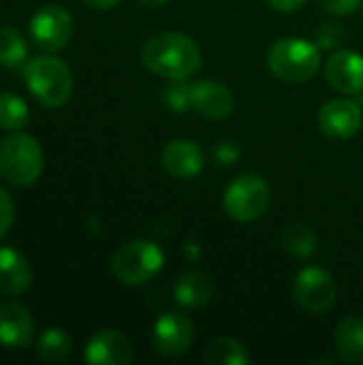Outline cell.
I'll use <instances>...</instances> for the list:
<instances>
[{"mask_svg":"<svg viewBox=\"0 0 363 365\" xmlns=\"http://www.w3.org/2000/svg\"><path fill=\"white\" fill-rule=\"evenodd\" d=\"M143 66L165 79L186 81L201 68V51L197 43L182 32H160L148 38L141 49Z\"/></svg>","mask_w":363,"mask_h":365,"instance_id":"obj_1","label":"cell"},{"mask_svg":"<svg viewBox=\"0 0 363 365\" xmlns=\"http://www.w3.org/2000/svg\"><path fill=\"white\" fill-rule=\"evenodd\" d=\"M267 66L282 81H308L321 68V47L302 36L278 38L267 51Z\"/></svg>","mask_w":363,"mask_h":365,"instance_id":"obj_2","label":"cell"},{"mask_svg":"<svg viewBox=\"0 0 363 365\" xmlns=\"http://www.w3.org/2000/svg\"><path fill=\"white\" fill-rule=\"evenodd\" d=\"M24 81L30 94L47 109L62 107L73 92L71 68L51 56H36L24 68Z\"/></svg>","mask_w":363,"mask_h":365,"instance_id":"obj_3","label":"cell"},{"mask_svg":"<svg viewBox=\"0 0 363 365\" xmlns=\"http://www.w3.org/2000/svg\"><path fill=\"white\" fill-rule=\"evenodd\" d=\"M43 173L41 143L28 133H11L0 139V175L13 186H32Z\"/></svg>","mask_w":363,"mask_h":365,"instance_id":"obj_4","label":"cell"},{"mask_svg":"<svg viewBox=\"0 0 363 365\" xmlns=\"http://www.w3.org/2000/svg\"><path fill=\"white\" fill-rule=\"evenodd\" d=\"M165 265L163 250L148 240H133L124 244L111 259V272L122 284H143L152 280Z\"/></svg>","mask_w":363,"mask_h":365,"instance_id":"obj_5","label":"cell"},{"mask_svg":"<svg viewBox=\"0 0 363 365\" xmlns=\"http://www.w3.org/2000/svg\"><path fill=\"white\" fill-rule=\"evenodd\" d=\"M270 184L257 173L237 175L223 195L225 212L237 222H252L261 218L270 205Z\"/></svg>","mask_w":363,"mask_h":365,"instance_id":"obj_6","label":"cell"},{"mask_svg":"<svg viewBox=\"0 0 363 365\" xmlns=\"http://www.w3.org/2000/svg\"><path fill=\"white\" fill-rule=\"evenodd\" d=\"M28 30L39 49L58 51L73 36V17L62 4H45L32 15Z\"/></svg>","mask_w":363,"mask_h":365,"instance_id":"obj_7","label":"cell"},{"mask_svg":"<svg viewBox=\"0 0 363 365\" xmlns=\"http://www.w3.org/2000/svg\"><path fill=\"white\" fill-rule=\"evenodd\" d=\"M295 302L310 314L327 312L336 302V282L321 267H304L293 282Z\"/></svg>","mask_w":363,"mask_h":365,"instance_id":"obj_8","label":"cell"},{"mask_svg":"<svg viewBox=\"0 0 363 365\" xmlns=\"http://www.w3.org/2000/svg\"><path fill=\"white\" fill-rule=\"evenodd\" d=\"M195 340V325L184 312H165L152 331L154 351L163 357L184 355Z\"/></svg>","mask_w":363,"mask_h":365,"instance_id":"obj_9","label":"cell"},{"mask_svg":"<svg viewBox=\"0 0 363 365\" xmlns=\"http://www.w3.org/2000/svg\"><path fill=\"white\" fill-rule=\"evenodd\" d=\"M362 107L351 98H332L321 107L319 126L332 139H349L362 128Z\"/></svg>","mask_w":363,"mask_h":365,"instance_id":"obj_10","label":"cell"},{"mask_svg":"<svg viewBox=\"0 0 363 365\" xmlns=\"http://www.w3.org/2000/svg\"><path fill=\"white\" fill-rule=\"evenodd\" d=\"M83 359L90 365H128L133 361V344L118 329H101L86 344Z\"/></svg>","mask_w":363,"mask_h":365,"instance_id":"obj_11","label":"cell"},{"mask_svg":"<svg viewBox=\"0 0 363 365\" xmlns=\"http://www.w3.org/2000/svg\"><path fill=\"white\" fill-rule=\"evenodd\" d=\"M34 336V321L30 312L17 302H0V346L26 349Z\"/></svg>","mask_w":363,"mask_h":365,"instance_id":"obj_12","label":"cell"},{"mask_svg":"<svg viewBox=\"0 0 363 365\" xmlns=\"http://www.w3.org/2000/svg\"><path fill=\"white\" fill-rule=\"evenodd\" d=\"M325 79L344 94L363 92V56L351 49L336 51L325 66Z\"/></svg>","mask_w":363,"mask_h":365,"instance_id":"obj_13","label":"cell"},{"mask_svg":"<svg viewBox=\"0 0 363 365\" xmlns=\"http://www.w3.org/2000/svg\"><path fill=\"white\" fill-rule=\"evenodd\" d=\"M233 94L220 81L193 83V109L208 120H225L233 111Z\"/></svg>","mask_w":363,"mask_h":365,"instance_id":"obj_14","label":"cell"},{"mask_svg":"<svg viewBox=\"0 0 363 365\" xmlns=\"http://www.w3.org/2000/svg\"><path fill=\"white\" fill-rule=\"evenodd\" d=\"M163 167L173 178L190 180L203 169V152L190 139H173L163 150Z\"/></svg>","mask_w":363,"mask_h":365,"instance_id":"obj_15","label":"cell"},{"mask_svg":"<svg viewBox=\"0 0 363 365\" xmlns=\"http://www.w3.org/2000/svg\"><path fill=\"white\" fill-rule=\"evenodd\" d=\"M32 284V269L26 257L13 248H0V293L21 295Z\"/></svg>","mask_w":363,"mask_h":365,"instance_id":"obj_16","label":"cell"},{"mask_svg":"<svg viewBox=\"0 0 363 365\" xmlns=\"http://www.w3.org/2000/svg\"><path fill=\"white\" fill-rule=\"evenodd\" d=\"M173 297L184 308H203L214 297V282L203 272H186L175 282Z\"/></svg>","mask_w":363,"mask_h":365,"instance_id":"obj_17","label":"cell"},{"mask_svg":"<svg viewBox=\"0 0 363 365\" xmlns=\"http://www.w3.org/2000/svg\"><path fill=\"white\" fill-rule=\"evenodd\" d=\"M336 351L347 364H363V319L349 317L336 327Z\"/></svg>","mask_w":363,"mask_h":365,"instance_id":"obj_18","label":"cell"},{"mask_svg":"<svg viewBox=\"0 0 363 365\" xmlns=\"http://www.w3.org/2000/svg\"><path fill=\"white\" fill-rule=\"evenodd\" d=\"M71 351H73V340L60 327L45 329L36 340V357L45 364H60L71 355Z\"/></svg>","mask_w":363,"mask_h":365,"instance_id":"obj_19","label":"cell"},{"mask_svg":"<svg viewBox=\"0 0 363 365\" xmlns=\"http://www.w3.org/2000/svg\"><path fill=\"white\" fill-rule=\"evenodd\" d=\"M203 364L208 365H248L250 355L248 349L233 340V338H218L214 340L201 355Z\"/></svg>","mask_w":363,"mask_h":365,"instance_id":"obj_20","label":"cell"},{"mask_svg":"<svg viewBox=\"0 0 363 365\" xmlns=\"http://www.w3.org/2000/svg\"><path fill=\"white\" fill-rule=\"evenodd\" d=\"M282 246L289 255L308 259L317 252V233L306 222H293L282 231Z\"/></svg>","mask_w":363,"mask_h":365,"instance_id":"obj_21","label":"cell"},{"mask_svg":"<svg viewBox=\"0 0 363 365\" xmlns=\"http://www.w3.org/2000/svg\"><path fill=\"white\" fill-rule=\"evenodd\" d=\"M30 111L21 96L2 90L0 92V128L4 130H19L28 124Z\"/></svg>","mask_w":363,"mask_h":365,"instance_id":"obj_22","label":"cell"},{"mask_svg":"<svg viewBox=\"0 0 363 365\" xmlns=\"http://www.w3.org/2000/svg\"><path fill=\"white\" fill-rule=\"evenodd\" d=\"M28 56V45L21 32L13 26L0 28V66H19Z\"/></svg>","mask_w":363,"mask_h":365,"instance_id":"obj_23","label":"cell"},{"mask_svg":"<svg viewBox=\"0 0 363 365\" xmlns=\"http://www.w3.org/2000/svg\"><path fill=\"white\" fill-rule=\"evenodd\" d=\"M163 101L171 111L184 113L193 107V86L184 81H173L171 86L163 90Z\"/></svg>","mask_w":363,"mask_h":365,"instance_id":"obj_24","label":"cell"},{"mask_svg":"<svg viewBox=\"0 0 363 365\" xmlns=\"http://www.w3.org/2000/svg\"><path fill=\"white\" fill-rule=\"evenodd\" d=\"M344 28L340 26V24H336V21H332V24H323L319 30H317V45L321 47V49H334L342 38H344Z\"/></svg>","mask_w":363,"mask_h":365,"instance_id":"obj_25","label":"cell"},{"mask_svg":"<svg viewBox=\"0 0 363 365\" xmlns=\"http://www.w3.org/2000/svg\"><path fill=\"white\" fill-rule=\"evenodd\" d=\"M240 158V145L231 139H223L214 145V160L220 167H231Z\"/></svg>","mask_w":363,"mask_h":365,"instance_id":"obj_26","label":"cell"},{"mask_svg":"<svg viewBox=\"0 0 363 365\" xmlns=\"http://www.w3.org/2000/svg\"><path fill=\"white\" fill-rule=\"evenodd\" d=\"M15 220V205L11 195L0 186V240L9 233V229L13 227Z\"/></svg>","mask_w":363,"mask_h":365,"instance_id":"obj_27","label":"cell"},{"mask_svg":"<svg viewBox=\"0 0 363 365\" xmlns=\"http://www.w3.org/2000/svg\"><path fill=\"white\" fill-rule=\"evenodd\" d=\"M319 4L334 15H351L359 9L362 0H319Z\"/></svg>","mask_w":363,"mask_h":365,"instance_id":"obj_28","label":"cell"},{"mask_svg":"<svg viewBox=\"0 0 363 365\" xmlns=\"http://www.w3.org/2000/svg\"><path fill=\"white\" fill-rule=\"evenodd\" d=\"M272 9L280 11V13H293L297 11L300 6H304L306 0H267Z\"/></svg>","mask_w":363,"mask_h":365,"instance_id":"obj_29","label":"cell"},{"mask_svg":"<svg viewBox=\"0 0 363 365\" xmlns=\"http://www.w3.org/2000/svg\"><path fill=\"white\" fill-rule=\"evenodd\" d=\"M86 4H90L92 9H101V11H105V9H111V6H116L120 0H83Z\"/></svg>","mask_w":363,"mask_h":365,"instance_id":"obj_30","label":"cell"},{"mask_svg":"<svg viewBox=\"0 0 363 365\" xmlns=\"http://www.w3.org/2000/svg\"><path fill=\"white\" fill-rule=\"evenodd\" d=\"M145 6H160V4H167L169 0H141Z\"/></svg>","mask_w":363,"mask_h":365,"instance_id":"obj_31","label":"cell"}]
</instances>
